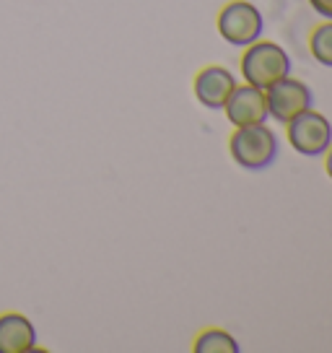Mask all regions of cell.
Listing matches in <instances>:
<instances>
[{"mask_svg": "<svg viewBox=\"0 0 332 353\" xmlns=\"http://www.w3.org/2000/svg\"><path fill=\"white\" fill-rule=\"evenodd\" d=\"M229 154L247 172H262L278 159V138L265 122L236 128L229 138Z\"/></svg>", "mask_w": 332, "mask_h": 353, "instance_id": "6da1fadb", "label": "cell"}, {"mask_svg": "<svg viewBox=\"0 0 332 353\" xmlns=\"http://www.w3.org/2000/svg\"><path fill=\"white\" fill-rule=\"evenodd\" d=\"M291 76V55L278 42H262L257 39L249 47H244L242 55V78L244 83L262 88L273 86L276 81Z\"/></svg>", "mask_w": 332, "mask_h": 353, "instance_id": "7a4b0ae2", "label": "cell"}, {"mask_svg": "<svg viewBox=\"0 0 332 353\" xmlns=\"http://www.w3.org/2000/svg\"><path fill=\"white\" fill-rule=\"evenodd\" d=\"M218 34L223 42H229L231 47H249L252 42L262 39L265 32V19L262 11L249 0H231L226 3L218 13Z\"/></svg>", "mask_w": 332, "mask_h": 353, "instance_id": "3957f363", "label": "cell"}, {"mask_svg": "<svg viewBox=\"0 0 332 353\" xmlns=\"http://www.w3.org/2000/svg\"><path fill=\"white\" fill-rule=\"evenodd\" d=\"M286 128L291 148L307 159L324 156V151L332 145V122L322 112H314V107L293 117Z\"/></svg>", "mask_w": 332, "mask_h": 353, "instance_id": "277c9868", "label": "cell"}, {"mask_svg": "<svg viewBox=\"0 0 332 353\" xmlns=\"http://www.w3.org/2000/svg\"><path fill=\"white\" fill-rule=\"evenodd\" d=\"M265 101L267 117H273L280 125H288L293 117H299L301 112L314 107V94H311V88L304 81L286 76L265 88Z\"/></svg>", "mask_w": 332, "mask_h": 353, "instance_id": "5b68a950", "label": "cell"}, {"mask_svg": "<svg viewBox=\"0 0 332 353\" xmlns=\"http://www.w3.org/2000/svg\"><path fill=\"white\" fill-rule=\"evenodd\" d=\"M223 114L226 120L231 122L234 128H244V125H260L267 122V101L265 91L262 88L252 86V83H244L231 91V97L223 104Z\"/></svg>", "mask_w": 332, "mask_h": 353, "instance_id": "8992f818", "label": "cell"}, {"mask_svg": "<svg viewBox=\"0 0 332 353\" xmlns=\"http://www.w3.org/2000/svg\"><path fill=\"white\" fill-rule=\"evenodd\" d=\"M195 99L205 107V110H223L226 99L231 97V91L236 88V78L229 68L223 65H208L203 68L195 76Z\"/></svg>", "mask_w": 332, "mask_h": 353, "instance_id": "52a82bcc", "label": "cell"}, {"mask_svg": "<svg viewBox=\"0 0 332 353\" xmlns=\"http://www.w3.org/2000/svg\"><path fill=\"white\" fill-rule=\"evenodd\" d=\"M37 345V330L19 312L0 314V353H26Z\"/></svg>", "mask_w": 332, "mask_h": 353, "instance_id": "ba28073f", "label": "cell"}, {"mask_svg": "<svg viewBox=\"0 0 332 353\" xmlns=\"http://www.w3.org/2000/svg\"><path fill=\"white\" fill-rule=\"evenodd\" d=\"M239 343L229 330L208 327L195 338V353H236Z\"/></svg>", "mask_w": 332, "mask_h": 353, "instance_id": "9c48e42d", "label": "cell"}, {"mask_svg": "<svg viewBox=\"0 0 332 353\" xmlns=\"http://www.w3.org/2000/svg\"><path fill=\"white\" fill-rule=\"evenodd\" d=\"M309 50L311 57L324 68H332V21L324 19L309 37Z\"/></svg>", "mask_w": 332, "mask_h": 353, "instance_id": "30bf717a", "label": "cell"}, {"mask_svg": "<svg viewBox=\"0 0 332 353\" xmlns=\"http://www.w3.org/2000/svg\"><path fill=\"white\" fill-rule=\"evenodd\" d=\"M309 6L314 8V13H320L322 19L332 21V0H309Z\"/></svg>", "mask_w": 332, "mask_h": 353, "instance_id": "8fae6325", "label": "cell"}, {"mask_svg": "<svg viewBox=\"0 0 332 353\" xmlns=\"http://www.w3.org/2000/svg\"><path fill=\"white\" fill-rule=\"evenodd\" d=\"M324 172H327V176L332 179V145L324 151Z\"/></svg>", "mask_w": 332, "mask_h": 353, "instance_id": "7c38bea8", "label": "cell"}]
</instances>
